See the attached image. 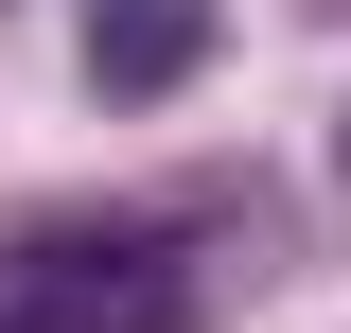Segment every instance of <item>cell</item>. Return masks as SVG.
Instances as JSON below:
<instances>
[{"mask_svg": "<svg viewBox=\"0 0 351 333\" xmlns=\"http://www.w3.org/2000/svg\"><path fill=\"white\" fill-rule=\"evenodd\" d=\"M193 53H211V0H88V88H106V106L176 88Z\"/></svg>", "mask_w": 351, "mask_h": 333, "instance_id": "cell-1", "label": "cell"}]
</instances>
